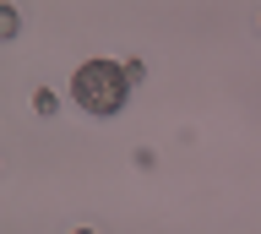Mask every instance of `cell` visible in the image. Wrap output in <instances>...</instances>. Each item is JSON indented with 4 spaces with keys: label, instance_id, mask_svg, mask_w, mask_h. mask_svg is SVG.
<instances>
[{
    "label": "cell",
    "instance_id": "cell-1",
    "mask_svg": "<svg viewBox=\"0 0 261 234\" xmlns=\"http://www.w3.org/2000/svg\"><path fill=\"white\" fill-rule=\"evenodd\" d=\"M71 98H76L87 115H98V120L120 115L125 98H130L125 66H114V60H87V66H76V76H71Z\"/></svg>",
    "mask_w": 261,
    "mask_h": 234
},
{
    "label": "cell",
    "instance_id": "cell-2",
    "mask_svg": "<svg viewBox=\"0 0 261 234\" xmlns=\"http://www.w3.org/2000/svg\"><path fill=\"white\" fill-rule=\"evenodd\" d=\"M55 109H60V98H55V93H49V87H33V115H55Z\"/></svg>",
    "mask_w": 261,
    "mask_h": 234
},
{
    "label": "cell",
    "instance_id": "cell-3",
    "mask_svg": "<svg viewBox=\"0 0 261 234\" xmlns=\"http://www.w3.org/2000/svg\"><path fill=\"white\" fill-rule=\"evenodd\" d=\"M125 76H130V87H136V82L147 76V60H125Z\"/></svg>",
    "mask_w": 261,
    "mask_h": 234
},
{
    "label": "cell",
    "instance_id": "cell-4",
    "mask_svg": "<svg viewBox=\"0 0 261 234\" xmlns=\"http://www.w3.org/2000/svg\"><path fill=\"white\" fill-rule=\"evenodd\" d=\"M71 234H93V229H71Z\"/></svg>",
    "mask_w": 261,
    "mask_h": 234
}]
</instances>
